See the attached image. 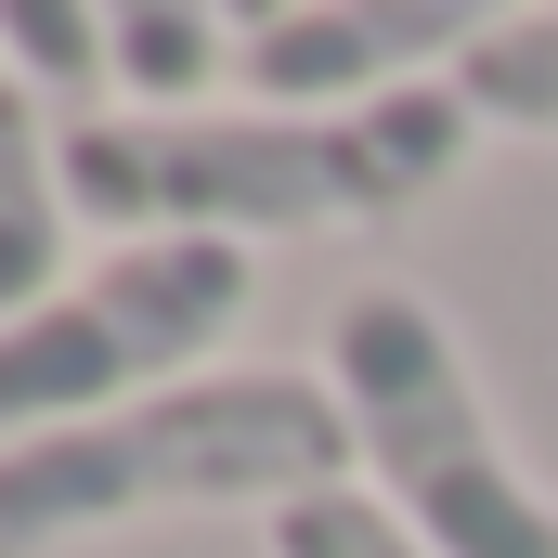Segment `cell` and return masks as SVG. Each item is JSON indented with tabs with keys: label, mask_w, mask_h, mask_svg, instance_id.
<instances>
[{
	"label": "cell",
	"mask_w": 558,
	"mask_h": 558,
	"mask_svg": "<svg viewBox=\"0 0 558 558\" xmlns=\"http://www.w3.org/2000/svg\"><path fill=\"white\" fill-rule=\"evenodd\" d=\"M468 92L416 78L351 118H65V208L105 234H325V221H403L468 156Z\"/></svg>",
	"instance_id": "6da1fadb"
},
{
	"label": "cell",
	"mask_w": 558,
	"mask_h": 558,
	"mask_svg": "<svg viewBox=\"0 0 558 558\" xmlns=\"http://www.w3.org/2000/svg\"><path fill=\"white\" fill-rule=\"evenodd\" d=\"M351 416L325 377H182V390H143L118 416L39 428L0 454V558H52L78 533H118V520H182V507H312V494H351Z\"/></svg>",
	"instance_id": "7a4b0ae2"
},
{
	"label": "cell",
	"mask_w": 558,
	"mask_h": 558,
	"mask_svg": "<svg viewBox=\"0 0 558 558\" xmlns=\"http://www.w3.org/2000/svg\"><path fill=\"white\" fill-rule=\"evenodd\" d=\"M325 390L377 468V507L428 558H558V494L520 481V454L481 416V377L416 286H351L325 312Z\"/></svg>",
	"instance_id": "3957f363"
},
{
	"label": "cell",
	"mask_w": 558,
	"mask_h": 558,
	"mask_svg": "<svg viewBox=\"0 0 558 558\" xmlns=\"http://www.w3.org/2000/svg\"><path fill=\"white\" fill-rule=\"evenodd\" d=\"M234 325H247V247L221 234H143L65 274L26 325H0V454L39 428L118 416L143 390H182V364L221 351Z\"/></svg>",
	"instance_id": "277c9868"
},
{
	"label": "cell",
	"mask_w": 558,
	"mask_h": 558,
	"mask_svg": "<svg viewBox=\"0 0 558 558\" xmlns=\"http://www.w3.org/2000/svg\"><path fill=\"white\" fill-rule=\"evenodd\" d=\"M481 39L494 26L468 0H286V13H247L234 78L286 118H351V105L416 92L403 65H468Z\"/></svg>",
	"instance_id": "5b68a950"
},
{
	"label": "cell",
	"mask_w": 558,
	"mask_h": 558,
	"mask_svg": "<svg viewBox=\"0 0 558 558\" xmlns=\"http://www.w3.org/2000/svg\"><path fill=\"white\" fill-rule=\"evenodd\" d=\"M65 156L39 143V92L13 78V52H0V325H26L52 274H65Z\"/></svg>",
	"instance_id": "8992f818"
},
{
	"label": "cell",
	"mask_w": 558,
	"mask_h": 558,
	"mask_svg": "<svg viewBox=\"0 0 558 558\" xmlns=\"http://www.w3.org/2000/svg\"><path fill=\"white\" fill-rule=\"evenodd\" d=\"M234 13H208V0H131L118 13V78L143 92V118H182L208 78H234Z\"/></svg>",
	"instance_id": "52a82bcc"
},
{
	"label": "cell",
	"mask_w": 558,
	"mask_h": 558,
	"mask_svg": "<svg viewBox=\"0 0 558 558\" xmlns=\"http://www.w3.org/2000/svg\"><path fill=\"white\" fill-rule=\"evenodd\" d=\"M481 131H558V13H507L468 65H454Z\"/></svg>",
	"instance_id": "ba28073f"
},
{
	"label": "cell",
	"mask_w": 558,
	"mask_h": 558,
	"mask_svg": "<svg viewBox=\"0 0 558 558\" xmlns=\"http://www.w3.org/2000/svg\"><path fill=\"white\" fill-rule=\"evenodd\" d=\"M0 52L26 92H78V78H118V13H78V0H13L0 13Z\"/></svg>",
	"instance_id": "9c48e42d"
},
{
	"label": "cell",
	"mask_w": 558,
	"mask_h": 558,
	"mask_svg": "<svg viewBox=\"0 0 558 558\" xmlns=\"http://www.w3.org/2000/svg\"><path fill=\"white\" fill-rule=\"evenodd\" d=\"M274 558H428L377 494H312V507H286L274 520Z\"/></svg>",
	"instance_id": "30bf717a"
}]
</instances>
